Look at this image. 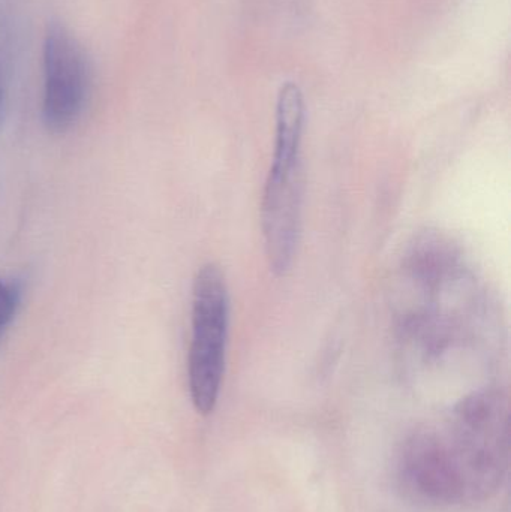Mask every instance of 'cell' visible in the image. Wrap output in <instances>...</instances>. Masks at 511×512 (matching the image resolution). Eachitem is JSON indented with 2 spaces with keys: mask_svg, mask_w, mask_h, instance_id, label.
I'll use <instances>...</instances> for the list:
<instances>
[{
  "mask_svg": "<svg viewBox=\"0 0 511 512\" xmlns=\"http://www.w3.org/2000/svg\"><path fill=\"white\" fill-rule=\"evenodd\" d=\"M404 468L417 492L431 501L455 502L467 493L452 450L437 436H416L405 451Z\"/></svg>",
  "mask_w": 511,
  "mask_h": 512,
  "instance_id": "obj_4",
  "label": "cell"
},
{
  "mask_svg": "<svg viewBox=\"0 0 511 512\" xmlns=\"http://www.w3.org/2000/svg\"><path fill=\"white\" fill-rule=\"evenodd\" d=\"M42 74V122L53 134H65L86 110L92 69L83 45L60 21H51L45 29Z\"/></svg>",
  "mask_w": 511,
  "mask_h": 512,
  "instance_id": "obj_2",
  "label": "cell"
},
{
  "mask_svg": "<svg viewBox=\"0 0 511 512\" xmlns=\"http://www.w3.org/2000/svg\"><path fill=\"white\" fill-rule=\"evenodd\" d=\"M303 170L300 152H273L261 201V227L270 271L293 267L302 230Z\"/></svg>",
  "mask_w": 511,
  "mask_h": 512,
  "instance_id": "obj_3",
  "label": "cell"
},
{
  "mask_svg": "<svg viewBox=\"0 0 511 512\" xmlns=\"http://www.w3.org/2000/svg\"><path fill=\"white\" fill-rule=\"evenodd\" d=\"M6 86L5 75H3V68L0 65V119H2L3 107H5Z\"/></svg>",
  "mask_w": 511,
  "mask_h": 512,
  "instance_id": "obj_6",
  "label": "cell"
},
{
  "mask_svg": "<svg viewBox=\"0 0 511 512\" xmlns=\"http://www.w3.org/2000/svg\"><path fill=\"white\" fill-rule=\"evenodd\" d=\"M192 336L188 352V382L198 414L209 415L218 403L224 381L230 327V295L224 273L206 264L192 285Z\"/></svg>",
  "mask_w": 511,
  "mask_h": 512,
  "instance_id": "obj_1",
  "label": "cell"
},
{
  "mask_svg": "<svg viewBox=\"0 0 511 512\" xmlns=\"http://www.w3.org/2000/svg\"><path fill=\"white\" fill-rule=\"evenodd\" d=\"M23 289L17 280L0 277V343L5 339L21 306Z\"/></svg>",
  "mask_w": 511,
  "mask_h": 512,
  "instance_id": "obj_5",
  "label": "cell"
}]
</instances>
